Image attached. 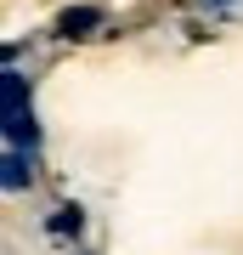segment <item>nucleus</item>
Wrapping results in <instances>:
<instances>
[{
	"instance_id": "obj_1",
	"label": "nucleus",
	"mask_w": 243,
	"mask_h": 255,
	"mask_svg": "<svg viewBox=\"0 0 243 255\" xmlns=\"http://www.w3.org/2000/svg\"><path fill=\"white\" fill-rule=\"evenodd\" d=\"M34 114H28V85H23V74L17 68H6V142L11 147H34Z\"/></svg>"
},
{
	"instance_id": "obj_2",
	"label": "nucleus",
	"mask_w": 243,
	"mask_h": 255,
	"mask_svg": "<svg viewBox=\"0 0 243 255\" xmlns=\"http://www.w3.org/2000/svg\"><path fill=\"white\" fill-rule=\"evenodd\" d=\"M28 176H34V170H28L23 147H11V153H6V193H23V187H28Z\"/></svg>"
},
{
	"instance_id": "obj_3",
	"label": "nucleus",
	"mask_w": 243,
	"mask_h": 255,
	"mask_svg": "<svg viewBox=\"0 0 243 255\" xmlns=\"http://www.w3.org/2000/svg\"><path fill=\"white\" fill-rule=\"evenodd\" d=\"M80 221H85L80 210H57V216H51V233H57V238H68V233H80Z\"/></svg>"
},
{
	"instance_id": "obj_4",
	"label": "nucleus",
	"mask_w": 243,
	"mask_h": 255,
	"mask_svg": "<svg viewBox=\"0 0 243 255\" xmlns=\"http://www.w3.org/2000/svg\"><path fill=\"white\" fill-rule=\"evenodd\" d=\"M90 23H96V11H68V17H63L68 34H74V28H90Z\"/></svg>"
}]
</instances>
